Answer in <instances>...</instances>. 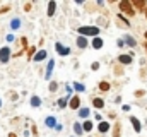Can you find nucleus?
Instances as JSON below:
<instances>
[{
    "mask_svg": "<svg viewBox=\"0 0 147 137\" xmlns=\"http://www.w3.org/2000/svg\"><path fill=\"white\" fill-rule=\"evenodd\" d=\"M98 68H99V64H98V62H94V64H92V70H98Z\"/></svg>",
    "mask_w": 147,
    "mask_h": 137,
    "instance_id": "nucleus-30",
    "label": "nucleus"
},
{
    "mask_svg": "<svg viewBox=\"0 0 147 137\" xmlns=\"http://www.w3.org/2000/svg\"><path fill=\"white\" fill-rule=\"evenodd\" d=\"M45 57H46V52H45V50H39L36 55H34V62H41Z\"/></svg>",
    "mask_w": 147,
    "mask_h": 137,
    "instance_id": "nucleus-12",
    "label": "nucleus"
},
{
    "mask_svg": "<svg viewBox=\"0 0 147 137\" xmlns=\"http://www.w3.org/2000/svg\"><path fill=\"white\" fill-rule=\"evenodd\" d=\"M98 130H99L101 134L108 132V130H110V123H108V122H99V127H98Z\"/></svg>",
    "mask_w": 147,
    "mask_h": 137,
    "instance_id": "nucleus-9",
    "label": "nucleus"
},
{
    "mask_svg": "<svg viewBox=\"0 0 147 137\" xmlns=\"http://www.w3.org/2000/svg\"><path fill=\"white\" fill-rule=\"evenodd\" d=\"M77 31L82 34V36L86 34V36H94V38H96V36L99 34V28H86V26H82V28H79Z\"/></svg>",
    "mask_w": 147,
    "mask_h": 137,
    "instance_id": "nucleus-2",
    "label": "nucleus"
},
{
    "mask_svg": "<svg viewBox=\"0 0 147 137\" xmlns=\"http://www.w3.org/2000/svg\"><path fill=\"white\" fill-rule=\"evenodd\" d=\"M144 36H146V39H147V31H146V34H144Z\"/></svg>",
    "mask_w": 147,
    "mask_h": 137,
    "instance_id": "nucleus-32",
    "label": "nucleus"
},
{
    "mask_svg": "<svg viewBox=\"0 0 147 137\" xmlns=\"http://www.w3.org/2000/svg\"><path fill=\"white\" fill-rule=\"evenodd\" d=\"M9 58H10V50H9L7 46H5V48H0V62H2V64H7Z\"/></svg>",
    "mask_w": 147,
    "mask_h": 137,
    "instance_id": "nucleus-3",
    "label": "nucleus"
},
{
    "mask_svg": "<svg viewBox=\"0 0 147 137\" xmlns=\"http://www.w3.org/2000/svg\"><path fill=\"white\" fill-rule=\"evenodd\" d=\"M74 89H75V91H79V93H82V91H84V86H82V84H79V82H74Z\"/></svg>",
    "mask_w": 147,
    "mask_h": 137,
    "instance_id": "nucleus-21",
    "label": "nucleus"
},
{
    "mask_svg": "<svg viewBox=\"0 0 147 137\" xmlns=\"http://www.w3.org/2000/svg\"><path fill=\"white\" fill-rule=\"evenodd\" d=\"M10 28H12V29H19V28H21V21H19V19H12Z\"/></svg>",
    "mask_w": 147,
    "mask_h": 137,
    "instance_id": "nucleus-17",
    "label": "nucleus"
},
{
    "mask_svg": "<svg viewBox=\"0 0 147 137\" xmlns=\"http://www.w3.org/2000/svg\"><path fill=\"white\" fill-rule=\"evenodd\" d=\"M120 9H121V12H123V14H127L128 17H132V16L135 14V10H134V7H132V3H130V2H127V0H123V2H120Z\"/></svg>",
    "mask_w": 147,
    "mask_h": 137,
    "instance_id": "nucleus-1",
    "label": "nucleus"
},
{
    "mask_svg": "<svg viewBox=\"0 0 147 137\" xmlns=\"http://www.w3.org/2000/svg\"><path fill=\"white\" fill-rule=\"evenodd\" d=\"M92 46H94V48H96V50H99V48H101V46H103V39H101V38H98V36H96V38H94V41H92Z\"/></svg>",
    "mask_w": 147,
    "mask_h": 137,
    "instance_id": "nucleus-14",
    "label": "nucleus"
},
{
    "mask_svg": "<svg viewBox=\"0 0 147 137\" xmlns=\"http://www.w3.org/2000/svg\"><path fill=\"white\" fill-rule=\"evenodd\" d=\"M130 3H132V7H137L139 10L147 9V2H144V0H135V2H130Z\"/></svg>",
    "mask_w": 147,
    "mask_h": 137,
    "instance_id": "nucleus-6",
    "label": "nucleus"
},
{
    "mask_svg": "<svg viewBox=\"0 0 147 137\" xmlns=\"http://www.w3.org/2000/svg\"><path fill=\"white\" fill-rule=\"evenodd\" d=\"M144 94H146L144 91H137V93H135V96H137V98H140V96H144Z\"/></svg>",
    "mask_w": 147,
    "mask_h": 137,
    "instance_id": "nucleus-29",
    "label": "nucleus"
},
{
    "mask_svg": "<svg viewBox=\"0 0 147 137\" xmlns=\"http://www.w3.org/2000/svg\"><path fill=\"white\" fill-rule=\"evenodd\" d=\"M113 137H120V123H116V127H115V136Z\"/></svg>",
    "mask_w": 147,
    "mask_h": 137,
    "instance_id": "nucleus-25",
    "label": "nucleus"
},
{
    "mask_svg": "<svg viewBox=\"0 0 147 137\" xmlns=\"http://www.w3.org/2000/svg\"><path fill=\"white\" fill-rule=\"evenodd\" d=\"M34 52H36V48H34V46H31V48L28 50V53H29V58H33V53H34Z\"/></svg>",
    "mask_w": 147,
    "mask_h": 137,
    "instance_id": "nucleus-27",
    "label": "nucleus"
},
{
    "mask_svg": "<svg viewBox=\"0 0 147 137\" xmlns=\"http://www.w3.org/2000/svg\"><path fill=\"white\" fill-rule=\"evenodd\" d=\"M99 89H101V91H108V89H110V84H108V82H101V84H99Z\"/></svg>",
    "mask_w": 147,
    "mask_h": 137,
    "instance_id": "nucleus-23",
    "label": "nucleus"
},
{
    "mask_svg": "<svg viewBox=\"0 0 147 137\" xmlns=\"http://www.w3.org/2000/svg\"><path fill=\"white\" fill-rule=\"evenodd\" d=\"M79 117L80 118H87L89 117V108H80L79 110Z\"/></svg>",
    "mask_w": 147,
    "mask_h": 137,
    "instance_id": "nucleus-15",
    "label": "nucleus"
},
{
    "mask_svg": "<svg viewBox=\"0 0 147 137\" xmlns=\"http://www.w3.org/2000/svg\"><path fill=\"white\" fill-rule=\"evenodd\" d=\"M65 104H67V98H63V100H60V101H58V106H60V108H63Z\"/></svg>",
    "mask_w": 147,
    "mask_h": 137,
    "instance_id": "nucleus-26",
    "label": "nucleus"
},
{
    "mask_svg": "<svg viewBox=\"0 0 147 137\" xmlns=\"http://www.w3.org/2000/svg\"><path fill=\"white\" fill-rule=\"evenodd\" d=\"M57 87H58L57 82H51V84H50V91H57Z\"/></svg>",
    "mask_w": 147,
    "mask_h": 137,
    "instance_id": "nucleus-28",
    "label": "nucleus"
},
{
    "mask_svg": "<svg viewBox=\"0 0 147 137\" xmlns=\"http://www.w3.org/2000/svg\"><path fill=\"white\" fill-rule=\"evenodd\" d=\"M74 129H75V132H77V136H80V134H82V127H80L79 123H74Z\"/></svg>",
    "mask_w": 147,
    "mask_h": 137,
    "instance_id": "nucleus-24",
    "label": "nucleus"
},
{
    "mask_svg": "<svg viewBox=\"0 0 147 137\" xmlns=\"http://www.w3.org/2000/svg\"><path fill=\"white\" fill-rule=\"evenodd\" d=\"M9 137H17L16 134H9Z\"/></svg>",
    "mask_w": 147,
    "mask_h": 137,
    "instance_id": "nucleus-31",
    "label": "nucleus"
},
{
    "mask_svg": "<svg viewBox=\"0 0 147 137\" xmlns=\"http://www.w3.org/2000/svg\"><path fill=\"white\" fill-rule=\"evenodd\" d=\"M146 17H147V9H146Z\"/></svg>",
    "mask_w": 147,
    "mask_h": 137,
    "instance_id": "nucleus-33",
    "label": "nucleus"
},
{
    "mask_svg": "<svg viewBox=\"0 0 147 137\" xmlns=\"http://www.w3.org/2000/svg\"><path fill=\"white\" fill-rule=\"evenodd\" d=\"M31 104H33V106H39V104H41V100H39L38 96H33V98H31Z\"/></svg>",
    "mask_w": 147,
    "mask_h": 137,
    "instance_id": "nucleus-20",
    "label": "nucleus"
},
{
    "mask_svg": "<svg viewBox=\"0 0 147 137\" xmlns=\"http://www.w3.org/2000/svg\"><path fill=\"white\" fill-rule=\"evenodd\" d=\"M118 62L123 64V65H128V64H132V55H120Z\"/></svg>",
    "mask_w": 147,
    "mask_h": 137,
    "instance_id": "nucleus-5",
    "label": "nucleus"
},
{
    "mask_svg": "<svg viewBox=\"0 0 147 137\" xmlns=\"http://www.w3.org/2000/svg\"><path fill=\"white\" fill-rule=\"evenodd\" d=\"M69 104H70V108H72V110H77V108L80 106V100H79V96H74L72 100L69 101Z\"/></svg>",
    "mask_w": 147,
    "mask_h": 137,
    "instance_id": "nucleus-7",
    "label": "nucleus"
},
{
    "mask_svg": "<svg viewBox=\"0 0 147 137\" xmlns=\"http://www.w3.org/2000/svg\"><path fill=\"white\" fill-rule=\"evenodd\" d=\"M130 122H132V125H134V130H135V132H140V130H142V127H140V122H139L135 117H132V118H130Z\"/></svg>",
    "mask_w": 147,
    "mask_h": 137,
    "instance_id": "nucleus-8",
    "label": "nucleus"
},
{
    "mask_svg": "<svg viewBox=\"0 0 147 137\" xmlns=\"http://www.w3.org/2000/svg\"><path fill=\"white\" fill-rule=\"evenodd\" d=\"M77 46H79V48H87V39H86L84 36H79V38H77Z\"/></svg>",
    "mask_w": 147,
    "mask_h": 137,
    "instance_id": "nucleus-10",
    "label": "nucleus"
},
{
    "mask_svg": "<svg viewBox=\"0 0 147 137\" xmlns=\"http://www.w3.org/2000/svg\"><path fill=\"white\" fill-rule=\"evenodd\" d=\"M92 104H94V108H103V106H105V101H103L101 98H96V100L92 101Z\"/></svg>",
    "mask_w": 147,
    "mask_h": 137,
    "instance_id": "nucleus-16",
    "label": "nucleus"
},
{
    "mask_svg": "<svg viewBox=\"0 0 147 137\" xmlns=\"http://www.w3.org/2000/svg\"><path fill=\"white\" fill-rule=\"evenodd\" d=\"M84 130H86V132H89V130H92V123H91L89 120H87V122H84Z\"/></svg>",
    "mask_w": 147,
    "mask_h": 137,
    "instance_id": "nucleus-22",
    "label": "nucleus"
},
{
    "mask_svg": "<svg viewBox=\"0 0 147 137\" xmlns=\"http://www.w3.org/2000/svg\"><path fill=\"white\" fill-rule=\"evenodd\" d=\"M0 104H2V100H0Z\"/></svg>",
    "mask_w": 147,
    "mask_h": 137,
    "instance_id": "nucleus-35",
    "label": "nucleus"
},
{
    "mask_svg": "<svg viewBox=\"0 0 147 137\" xmlns=\"http://www.w3.org/2000/svg\"><path fill=\"white\" fill-rule=\"evenodd\" d=\"M53 67H55V60H50L48 62V67H46V79H50L51 72H53Z\"/></svg>",
    "mask_w": 147,
    "mask_h": 137,
    "instance_id": "nucleus-11",
    "label": "nucleus"
},
{
    "mask_svg": "<svg viewBox=\"0 0 147 137\" xmlns=\"http://www.w3.org/2000/svg\"><path fill=\"white\" fill-rule=\"evenodd\" d=\"M146 50H147V43H146Z\"/></svg>",
    "mask_w": 147,
    "mask_h": 137,
    "instance_id": "nucleus-34",
    "label": "nucleus"
},
{
    "mask_svg": "<svg viewBox=\"0 0 147 137\" xmlns=\"http://www.w3.org/2000/svg\"><path fill=\"white\" fill-rule=\"evenodd\" d=\"M125 43L128 45V46H135L137 43H135V39L132 38V36H125Z\"/></svg>",
    "mask_w": 147,
    "mask_h": 137,
    "instance_id": "nucleus-18",
    "label": "nucleus"
},
{
    "mask_svg": "<svg viewBox=\"0 0 147 137\" xmlns=\"http://www.w3.org/2000/svg\"><path fill=\"white\" fill-rule=\"evenodd\" d=\"M55 48H57V52H58L62 57H65V55L70 53V48H67V46H63V45H60V43H55Z\"/></svg>",
    "mask_w": 147,
    "mask_h": 137,
    "instance_id": "nucleus-4",
    "label": "nucleus"
},
{
    "mask_svg": "<svg viewBox=\"0 0 147 137\" xmlns=\"http://www.w3.org/2000/svg\"><path fill=\"white\" fill-rule=\"evenodd\" d=\"M55 122H57V120H55L53 117H48V118H46V125H48V127H55V125H57Z\"/></svg>",
    "mask_w": 147,
    "mask_h": 137,
    "instance_id": "nucleus-19",
    "label": "nucleus"
},
{
    "mask_svg": "<svg viewBox=\"0 0 147 137\" xmlns=\"http://www.w3.org/2000/svg\"><path fill=\"white\" fill-rule=\"evenodd\" d=\"M55 9H57V2H50V3H48V16H50V17L55 14Z\"/></svg>",
    "mask_w": 147,
    "mask_h": 137,
    "instance_id": "nucleus-13",
    "label": "nucleus"
}]
</instances>
